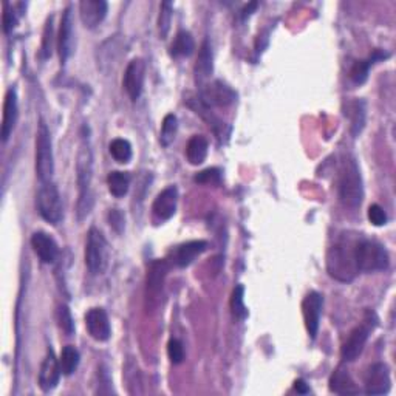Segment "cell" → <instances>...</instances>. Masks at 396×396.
I'll use <instances>...</instances> for the list:
<instances>
[{"label": "cell", "mask_w": 396, "mask_h": 396, "mask_svg": "<svg viewBox=\"0 0 396 396\" xmlns=\"http://www.w3.org/2000/svg\"><path fill=\"white\" fill-rule=\"evenodd\" d=\"M85 127L82 129L81 144L76 156V181H77V217L82 220L85 215H89L92 208V178H93V152L89 135H85Z\"/></svg>", "instance_id": "1"}, {"label": "cell", "mask_w": 396, "mask_h": 396, "mask_svg": "<svg viewBox=\"0 0 396 396\" xmlns=\"http://www.w3.org/2000/svg\"><path fill=\"white\" fill-rule=\"evenodd\" d=\"M339 200L342 205L350 209H356L360 206L364 198V186H363V177H360V171L358 163L353 156H347L341 166L339 172Z\"/></svg>", "instance_id": "2"}, {"label": "cell", "mask_w": 396, "mask_h": 396, "mask_svg": "<svg viewBox=\"0 0 396 396\" xmlns=\"http://www.w3.org/2000/svg\"><path fill=\"white\" fill-rule=\"evenodd\" d=\"M353 257L358 272L384 271L390 265L389 252L384 246L375 240L363 239V237L355 240Z\"/></svg>", "instance_id": "3"}, {"label": "cell", "mask_w": 396, "mask_h": 396, "mask_svg": "<svg viewBox=\"0 0 396 396\" xmlns=\"http://www.w3.org/2000/svg\"><path fill=\"white\" fill-rule=\"evenodd\" d=\"M355 240L341 239L330 248L327 257V268L333 279L339 282H351L356 277L358 269L353 257Z\"/></svg>", "instance_id": "4"}, {"label": "cell", "mask_w": 396, "mask_h": 396, "mask_svg": "<svg viewBox=\"0 0 396 396\" xmlns=\"http://www.w3.org/2000/svg\"><path fill=\"white\" fill-rule=\"evenodd\" d=\"M109 243L98 228H90L85 242V267L93 276L104 274L109 268Z\"/></svg>", "instance_id": "5"}, {"label": "cell", "mask_w": 396, "mask_h": 396, "mask_svg": "<svg viewBox=\"0 0 396 396\" xmlns=\"http://www.w3.org/2000/svg\"><path fill=\"white\" fill-rule=\"evenodd\" d=\"M376 323H378L376 314L372 310H368L365 313L363 323L358 325L356 328L350 331L348 338L346 339L341 348V356L346 363H353V360H356L360 356V353H363L365 348L368 338H370V333L376 327Z\"/></svg>", "instance_id": "6"}, {"label": "cell", "mask_w": 396, "mask_h": 396, "mask_svg": "<svg viewBox=\"0 0 396 396\" xmlns=\"http://www.w3.org/2000/svg\"><path fill=\"white\" fill-rule=\"evenodd\" d=\"M36 206L41 217L50 225H59L64 217V206L60 200V193L53 181L41 183L36 196Z\"/></svg>", "instance_id": "7"}, {"label": "cell", "mask_w": 396, "mask_h": 396, "mask_svg": "<svg viewBox=\"0 0 396 396\" xmlns=\"http://www.w3.org/2000/svg\"><path fill=\"white\" fill-rule=\"evenodd\" d=\"M55 173V158H53L51 135L47 124L39 122L36 132V175L41 183L51 181Z\"/></svg>", "instance_id": "8"}, {"label": "cell", "mask_w": 396, "mask_h": 396, "mask_svg": "<svg viewBox=\"0 0 396 396\" xmlns=\"http://www.w3.org/2000/svg\"><path fill=\"white\" fill-rule=\"evenodd\" d=\"M167 272H169V263L163 259H156L149 265L147 277H146V294H144L147 311H152L160 305Z\"/></svg>", "instance_id": "9"}, {"label": "cell", "mask_w": 396, "mask_h": 396, "mask_svg": "<svg viewBox=\"0 0 396 396\" xmlns=\"http://www.w3.org/2000/svg\"><path fill=\"white\" fill-rule=\"evenodd\" d=\"M146 79V64L143 59L135 58L132 59L126 67L124 77H122V87L132 101H138L141 93H143Z\"/></svg>", "instance_id": "10"}, {"label": "cell", "mask_w": 396, "mask_h": 396, "mask_svg": "<svg viewBox=\"0 0 396 396\" xmlns=\"http://www.w3.org/2000/svg\"><path fill=\"white\" fill-rule=\"evenodd\" d=\"M322 306H323V296L318 291L308 293L302 302L305 328L313 341L316 339V336H318V331H319Z\"/></svg>", "instance_id": "11"}, {"label": "cell", "mask_w": 396, "mask_h": 396, "mask_svg": "<svg viewBox=\"0 0 396 396\" xmlns=\"http://www.w3.org/2000/svg\"><path fill=\"white\" fill-rule=\"evenodd\" d=\"M75 50V31H73V13L72 6H67L60 19L59 34H58V51L60 64H65L73 55Z\"/></svg>", "instance_id": "12"}, {"label": "cell", "mask_w": 396, "mask_h": 396, "mask_svg": "<svg viewBox=\"0 0 396 396\" xmlns=\"http://www.w3.org/2000/svg\"><path fill=\"white\" fill-rule=\"evenodd\" d=\"M200 95V101L203 102L206 107H210V105H217V107H226L235 101L237 95L235 92L228 87L225 82L222 81H214V82H208Z\"/></svg>", "instance_id": "13"}, {"label": "cell", "mask_w": 396, "mask_h": 396, "mask_svg": "<svg viewBox=\"0 0 396 396\" xmlns=\"http://www.w3.org/2000/svg\"><path fill=\"white\" fill-rule=\"evenodd\" d=\"M85 328L90 336L98 342L109 341L112 336L109 316L102 308H90L85 313Z\"/></svg>", "instance_id": "14"}, {"label": "cell", "mask_w": 396, "mask_h": 396, "mask_svg": "<svg viewBox=\"0 0 396 396\" xmlns=\"http://www.w3.org/2000/svg\"><path fill=\"white\" fill-rule=\"evenodd\" d=\"M392 385L390 370L387 364H373L365 375V393L367 395H385L389 393Z\"/></svg>", "instance_id": "15"}, {"label": "cell", "mask_w": 396, "mask_h": 396, "mask_svg": "<svg viewBox=\"0 0 396 396\" xmlns=\"http://www.w3.org/2000/svg\"><path fill=\"white\" fill-rule=\"evenodd\" d=\"M177 205H178V189L175 186H167L158 193L156 198L154 200L152 205V213L156 220L160 222H166L171 220L175 213H177Z\"/></svg>", "instance_id": "16"}, {"label": "cell", "mask_w": 396, "mask_h": 396, "mask_svg": "<svg viewBox=\"0 0 396 396\" xmlns=\"http://www.w3.org/2000/svg\"><path fill=\"white\" fill-rule=\"evenodd\" d=\"M109 4L105 0H82L79 4V16L85 28L93 30L107 16Z\"/></svg>", "instance_id": "17"}, {"label": "cell", "mask_w": 396, "mask_h": 396, "mask_svg": "<svg viewBox=\"0 0 396 396\" xmlns=\"http://www.w3.org/2000/svg\"><path fill=\"white\" fill-rule=\"evenodd\" d=\"M31 246H33V251L36 252V256L42 263L51 265V263H55L58 260L59 246L50 234L43 231H36L31 235Z\"/></svg>", "instance_id": "18"}, {"label": "cell", "mask_w": 396, "mask_h": 396, "mask_svg": "<svg viewBox=\"0 0 396 396\" xmlns=\"http://www.w3.org/2000/svg\"><path fill=\"white\" fill-rule=\"evenodd\" d=\"M63 375L60 372V365H59V359H56L55 351L51 348H48L47 356L43 359V363L41 365V372H39V387L42 392H51L59 382V378Z\"/></svg>", "instance_id": "19"}, {"label": "cell", "mask_w": 396, "mask_h": 396, "mask_svg": "<svg viewBox=\"0 0 396 396\" xmlns=\"http://www.w3.org/2000/svg\"><path fill=\"white\" fill-rule=\"evenodd\" d=\"M17 117H19V105H17V93L16 89H8L4 101V115H2V129H0V137L4 143H6L13 135L16 127Z\"/></svg>", "instance_id": "20"}, {"label": "cell", "mask_w": 396, "mask_h": 396, "mask_svg": "<svg viewBox=\"0 0 396 396\" xmlns=\"http://www.w3.org/2000/svg\"><path fill=\"white\" fill-rule=\"evenodd\" d=\"M213 70H214L213 47H210L209 41L206 39L203 43H201L196 70H193V73H196V82L200 89H203V87L209 82V77H210V75H213Z\"/></svg>", "instance_id": "21"}, {"label": "cell", "mask_w": 396, "mask_h": 396, "mask_svg": "<svg viewBox=\"0 0 396 396\" xmlns=\"http://www.w3.org/2000/svg\"><path fill=\"white\" fill-rule=\"evenodd\" d=\"M206 250H208V242L205 240H191L183 243L177 246V250L173 252L175 265L180 268H186Z\"/></svg>", "instance_id": "22"}, {"label": "cell", "mask_w": 396, "mask_h": 396, "mask_svg": "<svg viewBox=\"0 0 396 396\" xmlns=\"http://www.w3.org/2000/svg\"><path fill=\"white\" fill-rule=\"evenodd\" d=\"M330 390L333 393L338 395H356L359 393L358 385L355 384L353 378L350 376L348 370L342 367H338L336 370L333 372L330 378Z\"/></svg>", "instance_id": "23"}, {"label": "cell", "mask_w": 396, "mask_h": 396, "mask_svg": "<svg viewBox=\"0 0 396 396\" xmlns=\"http://www.w3.org/2000/svg\"><path fill=\"white\" fill-rule=\"evenodd\" d=\"M389 56H390L389 53H382L381 50H375L373 55L368 58V59L356 60V63L353 64V67H351V70H350L351 81H353L355 84H364L367 81V77H368V72H370V67L373 64H376L378 60L387 59Z\"/></svg>", "instance_id": "24"}, {"label": "cell", "mask_w": 396, "mask_h": 396, "mask_svg": "<svg viewBox=\"0 0 396 396\" xmlns=\"http://www.w3.org/2000/svg\"><path fill=\"white\" fill-rule=\"evenodd\" d=\"M208 149L209 143L205 137L201 135H193L186 146V158L192 166H200L205 163L208 156Z\"/></svg>", "instance_id": "25"}, {"label": "cell", "mask_w": 396, "mask_h": 396, "mask_svg": "<svg viewBox=\"0 0 396 396\" xmlns=\"http://www.w3.org/2000/svg\"><path fill=\"white\" fill-rule=\"evenodd\" d=\"M196 50L192 34L189 31H178L171 46V56L173 58H188Z\"/></svg>", "instance_id": "26"}, {"label": "cell", "mask_w": 396, "mask_h": 396, "mask_svg": "<svg viewBox=\"0 0 396 396\" xmlns=\"http://www.w3.org/2000/svg\"><path fill=\"white\" fill-rule=\"evenodd\" d=\"M79 360H81V355H79L77 348L75 346H65L59 358L60 372L65 376H72L77 370Z\"/></svg>", "instance_id": "27"}, {"label": "cell", "mask_w": 396, "mask_h": 396, "mask_svg": "<svg viewBox=\"0 0 396 396\" xmlns=\"http://www.w3.org/2000/svg\"><path fill=\"white\" fill-rule=\"evenodd\" d=\"M107 186L113 197H117V198L124 197L129 192L130 175L127 172L113 171L109 173V177H107Z\"/></svg>", "instance_id": "28"}, {"label": "cell", "mask_w": 396, "mask_h": 396, "mask_svg": "<svg viewBox=\"0 0 396 396\" xmlns=\"http://www.w3.org/2000/svg\"><path fill=\"white\" fill-rule=\"evenodd\" d=\"M110 155L115 158V161L126 164L132 160V144L124 138H117L113 139L109 146Z\"/></svg>", "instance_id": "29"}, {"label": "cell", "mask_w": 396, "mask_h": 396, "mask_svg": "<svg viewBox=\"0 0 396 396\" xmlns=\"http://www.w3.org/2000/svg\"><path fill=\"white\" fill-rule=\"evenodd\" d=\"M177 130H178V119L173 113H169V115H166L163 119L161 132H160V143L164 147H169L173 143Z\"/></svg>", "instance_id": "30"}, {"label": "cell", "mask_w": 396, "mask_h": 396, "mask_svg": "<svg viewBox=\"0 0 396 396\" xmlns=\"http://www.w3.org/2000/svg\"><path fill=\"white\" fill-rule=\"evenodd\" d=\"M231 310L232 316L237 321H245L248 318V308L245 306V288L243 285H237L231 296Z\"/></svg>", "instance_id": "31"}, {"label": "cell", "mask_w": 396, "mask_h": 396, "mask_svg": "<svg viewBox=\"0 0 396 396\" xmlns=\"http://www.w3.org/2000/svg\"><path fill=\"white\" fill-rule=\"evenodd\" d=\"M351 110V132L353 135H359L364 129L365 124V104L364 101L356 100L355 102L350 104Z\"/></svg>", "instance_id": "32"}, {"label": "cell", "mask_w": 396, "mask_h": 396, "mask_svg": "<svg viewBox=\"0 0 396 396\" xmlns=\"http://www.w3.org/2000/svg\"><path fill=\"white\" fill-rule=\"evenodd\" d=\"M172 10H173V5L171 2H163L160 6V16H158V31H160L161 39H166L167 34H169V31H171Z\"/></svg>", "instance_id": "33"}, {"label": "cell", "mask_w": 396, "mask_h": 396, "mask_svg": "<svg viewBox=\"0 0 396 396\" xmlns=\"http://www.w3.org/2000/svg\"><path fill=\"white\" fill-rule=\"evenodd\" d=\"M58 322H59V328L63 330L67 336H72L75 333V322H73V316L70 308L67 305H59L58 308Z\"/></svg>", "instance_id": "34"}, {"label": "cell", "mask_w": 396, "mask_h": 396, "mask_svg": "<svg viewBox=\"0 0 396 396\" xmlns=\"http://www.w3.org/2000/svg\"><path fill=\"white\" fill-rule=\"evenodd\" d=\"M193 181L198 184H220L222 183V172L217 167H209V169L198 172L193 177Z\"/></svg>", "instance_id": "35"}, {"label": "cell", "mask_w": 396, "mask_h": 396, "mask_svg": "<svg viewBox=\"0 0 396 396\" xmlns=\"http://www.w3.org/2000/svg\"><path fill=\"white\" fill-rule=\"evenodd\" d=\"M42 59H48L53 53V16H50L43 28V38H42Z\"/></svg>", "instance_id": "36"}, {"label": "cell", "mask_w": 396, "mask_h": 396, "mask_svg": "<svg viewBox=\"0 0 396 396\" xmlns=\"http://www.w3.org/2000/svg\"><path fill=\"white\" fill-rule=\"evenodd\" d=\"M167 356H169L172 364H181L184 359V348L178 339H171L167 344Z\"/></svg>", "instance_id": "37"}, {"label": "cell", "mask_w": 396, "mask_h": 396, "mask_svg": "<svg viewBox=\"0 0 396 396\" xmlns=\"http://www.w3.org/2000/svg\"><path fill=\"white\" fill-rule=\"evenodd\" d=\"M367 215L368 220H370V223L375 226H384L387 223V214L380 205H372L368 208Z\"/></svg>", "instance_id": "38"}, {"label": "cell", "mask_w": 396, "mask_h": 396, "mask_svg": "<svg viewBox=\"0 0 396 396\" xmlns=\"http://www.w3.org/2000/svg\"><path fill=\"white\" fill-rule=\"evenodd\" d=\"M2 22H4V31L5 33H10L16 26V23H17V17H16V13L13 10V5H10L8 2L4 4Z\"/></svg>", "instance_id": "39"}, {"label": "cell", "mask_w": 396, "mask_h": 396, "mask_svg": "<svg viewBox=\"0 0 396 396\" xmlns=\"http://www.w3.org/2000/svg\"><path fill=\"white\" fill-rule=\"evenodd\" d=\"M109 222H110V226L115 230L117 232H122V230H124V215H122V213L119 209H112L110 210V214H109Z\"/></svg>", "instance_id": "40"}, {"label": "cell", "mask_w": 396, "mask_h": 396, "mask_svg": "<svg viewBox=\"0 0 396 396\" xmlns=\"http://www.w3.org/2000/svg\"><path fill=\"white\" fill-rule=\"evenodd\" d=\"M294 389L297 393H302V395H306V393H310V387L306 385V382L304 380H297L294 381Z\"/></svg>", "instance_id": "41"}, {"label": "cell", "mask_w": 396, "mask_h": 396, "mask_svg": "<svg viewBox=\"0 0 396 396\" xmlns=\"http://www.w3.org/2000/svg\"><path fill=\"white\" fill-rule=\"evenodd\" d=\"M257 8V2H251L250 5H246L245 8H243V11H242V17L243 19H246V17H250L251 14H252V11L256 10Z\"/></svg>", "instance_id": "42"}]
</instances>
